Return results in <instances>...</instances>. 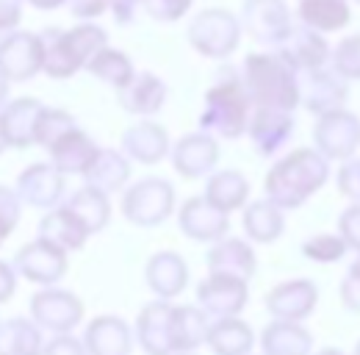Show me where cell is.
<instances>
[{
	"mask_svg": "<svg viewBox=\"0 0 360 355\" xmlns=\"http://www.w3.org/2000/svg\"><path fill=\"white\" fill-rule=\"evenodd\" d=\"M14 292H17V269L14 264L0 261V306L8 303L14 297Z\"/></svg>",
	"mask_w": 360,
	"mask_h": 355,
	"instance_id": "f5cc1de1",
	"label": "cell"
},
{
	"mask_svg": "<svg viewBox=\"0 0 360 355\" xmlns=\"http://www.w3.org/2000/svg\"><path fill=\"white\" fill-rule=\"evenodd\" d=\"M42 355H89L84 342L75 339L72 333H56L45 347H42Z\"/></svg>",
	"mask_w": 360,
	"mask_h": 355,
	"instance_id": "7dc6e473",
	"label": "cell"
},
{
	"mask_svg": "<svg viewBox=\"0 0 360 355\" xmlns=\"http://www.w3.org/2000/svg\"><path fill=\"white\" fill-rule=\"evenodd\" d=\"M172 214H175V186L167 178H139L122 194V217L136 228L164 225Z\"/></svg>",
	"mask_w": 360,
	"mask_h": 355,
	"instance_id": "277c9868",
	"label": "cell"
},
{
	"mask_svg": "<svg viewBox=\"0 0 360 355\" xmlns=\"http://www.w3.org/2000/svg\"><path fill=\"white\" fill-rule=\"evenodd\" d=\"M144 280L158 300H175L188 283V266L180 253L161 250L150 256V261L144 266Z\"/></svg>",
	"mask_w": 360,
	"mask_h": 355,
	"instance_id": "d4e9b609",
	"label": "cell"
},
{
	"mask_svg": "<svg viewBox=\"0 0 360 355\" xmlns=\"http://www.w3.org/2000/svg\"><path fill=\"white\" fill-rule=\"evenodd\" d=\"M294 114L291 111H280V108H252L250 125H247V136L252 142V150L264 158H274L280 156L291 136H294Z\"/></svg>",
	"mask_w": 360,
	"mask_h": 355,
	"instance_id": "4fadbf2b",
	"label": "cell"
},
{
	"mask_svg": "<svg viewBox=\"0 0 360 355\" xmlns=\"http://www.w3.org/2000/svg\"><path fill=\"white\" fill-rule=\"evenodd\" d=\"M352 266H358V269H360V253H358V261H355V264H352Z\"/></svg>",
	"mask_w": 360,
	"mask_h": 355,
	"instance_id": "680465c9",
	"label": "cell"
},
{
	"mask_svg": "<svg viewBox=\"0 0 360 355\" xmlns=\"http://www.w3.org/2000/svg\"><path fill=\"white\" fill-rule=\"evenodd\" d=\"M111 11H114V20L120 25H131L139 17H144L141 14V0H114Z\"/></svg>",
	"mask_w": 360,
	"mask_h": 355,
	"instance_id": "816d5d0a",
	"label": "cell"
},
{
	"mask_svg": "<svg viewBox=\"0 0 360 355\" xmlns=\"http://www.w3.org/2000/svg\"><path fill=\"white\" fill-rule=\"evenodd\" d=\"M194 0H141V14L158 23H178Z\"/></svg>",
	"mask_w": 360,
	"mask_h": 355,
	"instance_id": "7bdbcfd3",
	"label": "cell"
},
{
	"mask_svg": "<svg viewBox=\"0 0 360 355\" xmlns=\"http://www.w3.org/2000/svg\"><path fill=\"white\" fill-rule=\"evenodd\" d=\"M264 303H266V311L280 322H302L319 306V289L308 278L283 280L274 289H269Z\"/></svg>",
	"mask_w": 360,
	"mask_h": 355,
	"instance_id": "9a60e30c",
	"label": "cell"
},
{
	"mask_svg": "<svg viewBox=\"0 0 360 355\" xmlns=\"http://www.w3.org/2000/svg\"><path fill=\"white\" fill-rule=\"evenodd\" d=\"M14 269H17V275H22L31 283L56 286L67 275V253L45 239H34L17 250Z\"/></svg>",
	"mask_w": 360,
	"mask_h": 355,
	"instance_id": "5bb4252c",
	"label": "cell"
},
{
	"mask_svg": "<svg viewBox=\"0 0 360 355\" xmlns=\"http://www.w3.org/2000/svg\"><path fill=\"white\" fill-rule=\"evenodd\" d=\"M347 97H349L347 81L338 73H333L330 64L300 75V106L308 108L314 117L347 108Z\"/></svg>",
	"mask_w": 360,
	"mask_h": 355,
	"instance_id": "30bf717a",
	"label": "cell"
},
{
	"mask_svg": "<svg viewBox=\"0 0 360 355\" xmlns=\"http://www.w3.org/2000/svg\"><path fill=\"white\" fill-rule=\"evenodd\" d=\"M283 53V58L302 75V73H314L330 64V53L333 47L324 39V34H319L308 25H294V31L288 34V39L277 47Z\"/></svg>",
	"mask_w": 360,
	"mask_h": 355,
	"instance_id": "d6986e66",
	"label": "cell"
},
{
	"mask_svg": "<svg viewBox=\"0 0 360 355\" xmlns=\"http://www.w3.org/2000/svg\"><path fill=\"white\" fill-rule=\"evenodd\" d=\"M86 73H91L97 81H103V84H108L111 89L120 92V89L128 87L134 81L136 67L128 53H122L117 47H103L86 64Z\"/></svg>",
	"mask_w": 360,
	"mask_h": 355,
	"instance_id": "74e56055",
	"label": "cell"
},
{
	"mask_svg": "<svg viewBox=\"0 0 360 355\" xmlns=\"http://www.w3.org/2000/svg\"><path fill=\"white\" fill-rule=\"evenodd\" d=\"M314 147L327 161L352 158L360 147V117L347 111V108L316 117Z\"/></svg>",
	"mask_w": 360,
	"mask_h": 355,
	"instance_id": "52a82bcc",
	"label": "cell"
},
{
	"mask_svg": "<svg viewBox=\"0 0 360 355\" xmlns=\"http://www.w3.org/2000/svg\"><path fill=\"white\" fill-rule=\"evenodd\" d=\"M241 23L233 11L227 8H205L200 11L191 23H188V44L205 56V58H214V61H222L227 56L236 53V47L241 42Z\"/></svg>",
	"mask_w": 360,
	"mask_h": 355,
	"instance_id": "5b68a950",
	"label": "cell"
},
{
	"mask_svg": "<svg viewBox=\"0 0 360 355\" xmlns=\"http://www.w3.org/2000/svg\"><path fill=\"white\" fill-rule=\"evenodd\" d=\"M347 242L338 233H316L302 242V256L316 264H335L347 256Z\"/></svg>",
	"mask_w": 360,
	"mask_h": 355,
	"instance_id": "60d3db41",
	"label": "cell"
},
{
	"mask_svg": "<svg viewBox=\"0 0 360 355\" xmlns=\"http://www.w3.org/2000/svg\"><path fill=\"white\" fill-rule=\"evenodd\" d=\"M14 192L25 206L50 211L64 203V175L50 161H39L20 173Z\"/></svg>",
	"mask_w": 360,
	"mask_h": 355,
	"instance_id": "2e32d148",
	"label": "cell"
},
{
	"mask_svg": "<svg viewBox=\"0 0 360 355\" xmlns=\"http://www.w3.org/2000/svg\"><path fill=\"white\" fill-rule=\"evenodd\" d=\"M97 153H100L97 142H94L86 131H81L78 125L70 128V131L64 133V136L47 150L50 164H53L61 175H81V178H84V173L94 164Z\"/></svg>",
	"mask_w": 360,
	"mask_h": 355,
	"instance_id": "7402d4cb",
	"label": "cell"
},
{
	"mask_svg": "<svg viewBox=\"0 0 360 355\" xmlns=\"http://www.w3.org/2000/svg\"><path fill=\"white\" fill-rule=\"evenodd\" d=\"M20 214H22V200L17 197V192L8 186H0V242L14 233Z\"/></svg>",
	"mask_w": 360,
	"mask_h": 355,
	"instance_id": "ee69618b",
	"label": "cell"
},
{
	"mask_svg": "<svg viewBox=\"0 0 360 355\" xmlns=\"http://www.w3.org/2000/svg\"><path fill=\"white\" fill-rule=\"evenodd\" d=\"M335 183H338V192H341L349 203H360V158L358 156L341 161V167H338V173H335Z\"/></svg>",
	"mask_w": 360,
	"mask_h": 355,
	"instance_id": "f6af8a7d",
	"label": "cell"
},
{
	"mask_svg": "<svg viewBox=\"0 0 360 355\" xmlns=\"http://www.w3.org/2000/svg\"><path fill=\"white\" fill-rule=\"evenodd\" d=\"M42 328L34 319L11 316L0 322V355H42Z\"/></svg>",
	"mask_w": 360,
	"mask_h": 355,
	"instance_id": "8d00e7d4",
	"label": "cell"
},
{
	"mask_svg": "<svg viewBox=\"0 0 360 355\" xmlns=\"http://www.w3.org/2000/svg\"><path fill=\"white\" fill-rule=\"evenodd\" d=\"M330 70L338 73L347 84L360 81V34H349L333 47L330 53Z\"/></svg>",
	"mask_w": 360,
	"mask_h": 355,
	"instance_id": "ab89813d",
	"label": "cell"
},
{
	"mask_svg": "<svg viewBox=\"0 0 360 355\" xmlns=\"http://www.w3.org/2000/svg\"><path fill=\"white\" fill-rule=\"evenodd\" d=\"M117 100L128 114L147 120V117H153V114H158L164 108L167 84L155 73H136L134 81L117 92Z\"/></svg>",
	"mask_w": 360,
	"mask_h": 355,
	"instance_id": "484cf974",
	"label": "cell"
},
{
	"mask_svg": "<svg viewBox=\"0 0 360 355\" xmlns=\"http://www.w3.org/2000/svg\"><path fill=\"white\" fill-rule=\"evenodd\" d=\"M42 103L37 97H17L11 103L3 106L0 111V131L8 147L25 150L31 144H37V123L42 114Z\"/></svg>",
	"mask_w": 360,
	"mask_h": 355,
	"instance_id": "44dd1931",
	"label": "cell"
},
{
	"mask_svg": "<svg viewBox=\"0 0 360 355\" xmlns=\"http://www.w3.org/2000/svg\"><path fill=\"white\" fill-rule=\"evenodd\" d=\"M355 3H358V6H360V0H355Z\"/></svg>",
	"mask_w": 360,
	"mask_h": 355,
	"instance_id": "94428289",
	"label": "cell"
},
{
	"mask_svg": "<svg viewBox=\"0 0 360 355\" xmlns=\"http://www.w3.org/2000/svg\"><path fill=\"white\" fill-rule=\"evenodd\" d=\"M25 3H31V6L39 8V11H56V8L67 6V0H25Z\"/></svg>",
	"mask_w": 360,
	"mask_h": 355,
	"instance_id": "db71d44e",
	"label": "cell"
},
{
	"mask_svg": "<svg viewBox=\"0 0 360 355\" xmlns=\"http://www.w3.org/2000/svg\"><path fill=\"white\" fill-rule=\"evenodd\" d=\"M84 183L105 192V194L128 189V183H131V158L122 150H103L100 147L94 164L84 173Z\"/></svg>",
	"mask_w": 360,
	"mask_h": 355,
	"instance_id": "f1b7e54d",
	"label": "cell"
},
{
	"mask_svg": "<svg viewBox=\"0 0 360 355\" xmlns=\"http://www.w3.org/2000/svg\"><path fill=\"white\" fill-rule=\"evenodd\" d=\"M67 6L75 20H97L105 11H111L114 0H67Z\"/></svg>",
	"mask_w": 360,
	"mask_h": 355,
	"instance_id": "681fc988",
	"label": "cell"
},
{
	"mask_svg": "<svg viewBox=\"0 0 360 355\" xmlns=\"http://www.w3.org/2000/svg\"><path fill=\"white\" fill-rule=\"evenodd\" d=\"M352 355H360V339H358V344H355V350H352Z\"/></svg>",
	"mask_w": 360,
	"mask_h": 355,
	"instance_id": "6f0895ef",
	"label": "cell"
},
{
	"mask_svg": "<svg viewBox=\"0 0 360 355\" xmlns=\"http://www.w3.org/2000/svg\"><path fill=\"white\" fill-rule=\"evenodd\" d=\"M211 316L200 306H175L172 309V347L175 353H194L205 344Z\"/></svg>",
	"mask_w": 360,
	"mask_h": 355,
	"instance_id": "836d02e7",
	"label": "cell"
},
{
	"mask_svg": "<svg viewBox=\"0 0 360 355\" xmlns=\"http://www.w3.org/2000/svg\"><path fill=\"white\" fill-rule=\"evenodd\" d=\"M330 180V161L316 147H297L277 158L264 178V192L283 211L305 206Z\"/></svg>",
	"mask_w": 360,
	"mask_h": 355,
	"instance_id": "6da1fadb",
	"label": "cell"
},
{
	"mask_svg": "<svg viewBox=\"0 0 360 355\" xmlns=\"http://www.w3.org/2000/svg\"><path fill=\"white\" fill-rule=\"evenodd\" d=\"M211 206H217L219 211H238L247 206V197H250V180L244 173L238 170H219V173H211L205 180V194H202Z\"/></svg>",
	"mask_w": 360,
	"mask_h": 355,
	"instance_id": "1f68e13d",
	"label": "cell"
},
{
	"mask_svg": "<svg viewBox=\"0 0 360 355\" xmlns=\"http://www.w3.org/2000/svg\"><path fill=\"white\" fill-rule=\"evenodd\" d=\"M205 264L211 275H233L250 283V278L258 269V259L250 242L236 239V236H225L219 242H214V247L205 256Z\"/></svg>",
	"mask_w": 360,
	"mask_h": 355,
	"instance_id": "cb8c5ba5",
	"label": "cell"
},
{
	"mask_svg": "<svg viewBox=\"0 0 360 355\" xmlns=\"http://www.w3.org/2000/svg\"><path fill=\"white\" fill-rule=\"evenodd\" d=\"M250 117H252V100L241 84V75L227 73L202 97L200 131L211 133L217 139H238L247 133Z\"/></svg>",
	"mask_w": 360,
	"mask_h": 355,
	"instance_id": "3957f363",
	"label": "cell"
},
{
	"mask_svg": "<svg viewBox=\"0 0 360 355\" xmlns=\"http://www.w3.org/2000/svg\"><path fill=\"white\" fill-rule=\"evenodd\" d=\"M91 233L84 228V222L78 220L70 208L58 206V208H50L45 217L39 220V239H45L50 244H56L58 250L64 253H72V250H81L86 244Z\"/></svg>",
	"mask_w": 360,
	"mask_h": 355,
	"instance_id": "4316f807",
	"label": "cell"
},
{
	"mask_svg": "<svg viewBox=\"0 0 360 355\" xmlns=\"http://www.w3.org/2000/svg\"><path fill=\"white\" fill-rule=\"evenodd\" d=\"M0 73L17 84L42 73V42L34 31H14L0 39Z\"/></svg>",
	"mask_w": 360,
	"mask_h": 355,
	"instance_id": "8fae6325",
	"label": "cell"
},
{
	"mask_svg": "<svg viewBox=\"0 0 360 355\" xmlns=\"http://www.w3.org/2000/svg\"><path fill=\"white\" fill-rule=\"evenodd\" d=\"M84 347L89 355H131L134 330L122 316H94L84 330Z\"/></svg>",
	"mask_w": 360,
	"mask_h": 355,
	"instance_id": "ffe728a7",
	"label": "cell"
},
{
	"mask_svg": "<svg viewBox=\"0 0 360 355\" xmlns=\"http://www.w3.org/2000/svg\"><path fill=\"white\" fill-rule=\"evenodd\" d=\"M61 206L70 208L78 220L84 222V228L89 230L91 236L100 233L108 225V220H111V200H108V194L94 189V186H86V183L81 189H75L70 194V200H64Z\"/></svg>",
	"mask_w": 360,
	"mask_h": 355,
	"instance_id": "e575fe53",
	"label": "cell"
},
{
	"mask_svg": "<svg viewBox=\"0 0 360 355\" xmlns=\"http://www.w3.org/2000/svg\"><path fill=\"white\" fill-rule=\"evenodd\" d=\"M75 128V117L64 108H42L39 123H37V144H42L45 150H50L64 133Z\"/></svg>",
	"mask_w": 360,
	"mask_h": 355,
	"instance_id": "b9f144b4",
	"label": "cell"
},
{
	"mask_svg": "<svg viewBox=\"0 0 360 355\" xmlns=\"http://www.w3.org/2000/svg\"><path fill=\"white\" fill-rule=\"evenodd\" d=\"M341 303L344 309L360 313V269L358 266H349V272L344 275L341 280Z\"/></svg>",
	"mask_w": 360,
	"mask_h": 355,
	"instance_id": "c3c4849f",
	"label": "cell"
},
{
	"mask_svg": "<svg viewBox=\"0 0 360 355\" xmlns=\"http://www.w3.org/2000/svg\"><path fill=\"white\" fill-rule=\"evenodd\" d=\"M31 319L50 333H72L84 322V303L67 289L45 286L31 297Z\"/></svg>",
	"mask_w": 360,
	"mask_h": 355,
	"instance_id": "ba28073f",
	"label": "cell"
},
{
	"mask_svg": "<svg viewBox=\"0 0 360 355\" xmlns=\"http://www.w3.org/2000/svg\"><path fill=\"white\" fill-rule=\"evenodd\" d=\"M238 23L247 37H252L258 44H266L269 50L280 47L294 31L291 8L285 0H244Z\"/></svg>",
	"mask_w": 360,
	"mask_h": 355,
	"instance_id": "8992f818",
	"label": "cell"
},
{
	"mask_svg": "<svg viewBox=\"0 0 360 355\" xmlns=\"http://www.w3.org/2000/svg\"><path fill=\"white\" fill-rule=\"evenodd\" d=\"M22 20V0H0V39L14 34Z\"/></svg>",
	"mask_w": 360,
	"mask_h": 355,
	"instance_id": "f907efd6",
	"label": "cell"
},
{
	"mask_svg": "<svg viewBox=\"0 0 360 355\" xmlns=\"http://www.w3.org/2000/svg\"><path fill=\"white\" fill-rule=\"evenodd\" d=\"M264 355H311L314 333L302 322H280L274 319L261 333Z\"/></svg>",
	"mask_w": 360,
	"mask_h": 355,
	"instance_id": "83f0119b",
	"label": "cell"
},
{
	"mask_svg": "<svg viewBox=\"0 0 360 355\" xmlns=\"http://www.w3.org/2000/svg\"><path fill=\"white\" fill-rule=\"evenodd\" d=\"M175 355H194V353H175Z\"/></svg>",
	"mask_w": 360,
	"mask_h": 355,
	"instance_id": "91938a15",
	"label": "cell"
},
{
	"mask_svg": "<svg viewBox=\"0 0 360 355\" xmlns=\"http://www.w3.org/2000/svg\"><path fill=\"white\" fill-rule=\"evenodd\" d=\"M64 39H67V47H70V53H72V58L78 61L81 70H86L91 58L103 47H108V34L97 23H81V25L64 31Z\"/></svg>",
	"mask_w": 360,
	"mask_h": 355,
	"instance_id": "f35d334b",
	"label": "cell"
},
{
	"mask_svg": "<svg viewBox=\"0 0 360 355\" xmlns=\"http://www.w3.org/2000/svg\"><path fill=\"white\" fill-rule=\"evenodd\" d=\"M205 344L211 347L214 355H250L255 344V333L244 319L225 316V319L211 322Z\"/></svg>",
	"mask_w": 360,
	"mask_h": 355,
	"instance_id": "d6a6232c",
	"label": "cell"
},
{
	"mask_svg": "<svg viewBox=\"0 0 360 355\" xmlns=\"http://www.w3.org/2000/svg\"><path fill=\"white\" fill-rule=\"evenodd\" d=\"M39 42H42V73L47 78H56V81H64V78H72L81 67L78 61L72 58L67 39H64V28H56V25H47L39 31Z\"/></svg>",
	"mask_w": 360,
	"mask_h": 355,
	"instance_id": "d590c367",
	"label": "cell"
},
{
	"mask_svg": "<svg viewBox=\"0 0 360 355\" xmlns=\"http://www.w3.org/2000/svg\"><path fill=\"white\" fill-rule=\"evenodd\" d=\"M316 355H344L341 350H335V347H324V350H319Z\"/></svg>",
	"mask_w": 360,
	"mask_h": 355,
	"instance_id": "11a10c76",
	"label": "cell"
},
{
	"mask_svg": "<svg viewBox=\"0 0 360 355\" xmlns=\"http://www.w3.org/2000/svg\"><path fill=\"white\" fill-rule=\"evenodd\" d=\"M169 150H172L169 133L153 120H141L122 133V153L136 164H147V167L158 164L169 156Z\"/></svg>",
	"mask_w": 360,
	"mask_h": 355,
	"instance_id": "603a6c76",
	"label": "cell"
},
{
	"mask_svg": "<svg viewBox=\"0 0 360 355\" xmlns=\"http://www.w3.org/2000/svg\"><path fill=\"white\" fill-rule=\"evenodd\" d=\"M300 25H308L319 34H333L349 25L352 6L349 0H297Z\"/></svg>",
	"mask_w": 360,
	"mask_h": 355,
	"instance_id": "4dcf8cb0",
	"label": "cell"
},
{
	"mask_svg": "<svg viewBox=\"0 0 360 355\" xmlns=\"http://www.w3.org/2000/svg\"><path fill=\"white\" fill-rule=\"evenodd\" d=\"M172 303L153 300L136 316V342L147 355H175L172 347Z\"/></svg>",
	"mask_w": 360,
	"mask_h": 355,
	"instance_id": "ac0fdd59",
	"label": "cell"
},
{
	"mask_svg": "<svg viewBox=\"0 0 360 355\" xmlns=\"http://www.w3.org/2000/svg\"><path fill=\"white\" fill-rule=\"evenodd\" d=\"M241 225H244V233H247L250 242H255V244H271L285 230V211L280 206H274L269 197L252 200V203L244 206Z\"/></svg>",
	"mask_w": 360,
	"mask_h": 355,
	"instance_id": "f546056e",
	"label": "cell"
},
{
	"mask_svg": "<svg viewBox=\"0 0 360 355\" xmlns=\"http://www.w3.org/2000/svg\"><path fill=\"white\" fill-rule=\"evenodd\" d=\"M8 144H6V139H3V131H0V156H3V150H6Z\"/></svg>",
	"mask_w": 360,
	"mask_h": 355,
	"instance_id": "9f6ffc18",
	"label": "cell"
},
{
	"mask_svg": "<svg viewBox=\"0 0 360 355\" xmlns=\"http://www.w3.org/2000/svg\"><path fill=\"white\" fill-rule=\"evenodd\" d=\"M172 167L183 180H200L214 173L219 161V139L205 131H194L180 136L169 150Z\"/></svg>",
	"mask_w": 360,
	"mask_h": 355,
	"instance_id": "9c48e42d",
	"label": "cell"
},
{
	"mask_svg": "<svg viewBox=\"0 0 360 355\" xmlns=\"http://www.w3.org/2000/svg\"><path fill=\"white\" fill-rule=\"evenodd\" d=\"M178 228L191 242H219L230 230V214L211 206L205 197H188L178 211Z\"/></svg>",
	"mask_w": 360,
	"mask_h": 355,
	"instance_id": "e0dca14e",
	"label": "cell"
},
{
	"mask_svg": "<svg viewBox=\"0 0 360 355\" xmlns=\"http://www.w3.org/2000/svg\"><path fill=\"white\" fill-rule=\"evenodd\" d=\"M250 300V286L241 278L233 275H211L197 286V303L214 319H225V316H238L247 309Z\"/></svg>",
	"mask_w": 360,
	"mask_h": 355,
	"instance_id": "7c38bea8",
	"label": "cell"
},
{
	"mask_svg": "<svg viewBox=\"0 0 360 355\" xmlns=\"http://www.w3.org/2000/svg\"><path fill=\"white\" fill-rule=\"evenodd\" d=\"M238 75L252 100V108H280L294 114L300 106V73L283 58L277 47L250 53Z\"/></svg>",
	"mask_w": 360,
	"mask_h": 355,
	"instance_id": "7a4b0ae2",
	"label": "cell"
},
{
	"mask_svg": "<svg viewBox=\"0 0 360 355\" xmlns=\"http://www.w3.org/2000/svg\"><path fill=\"white\" fill-rule=\"evenodd\" d=\"M338 236L349 250L360 253V203H349L338 217Z\"/></svg>",
	"mask_w": 360,
	"mask_h": 355,
	"instance_id": "bcb514c9",
	"label": "cell"
}]
</instances>
